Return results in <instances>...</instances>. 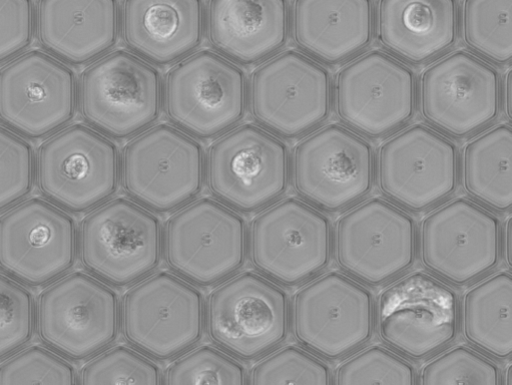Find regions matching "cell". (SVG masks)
Wrapping results in <instances>:
<instances>
[{
    "mask_svg": "<svg viewBox=\"0 0 512 385\" xmlns=\"http://www.w3.org/2000/svg\"><path fill=\"white\" fill-rule=\"evenodd\" d=\"M163 100L168 118L180 131L213 139L243 120L248 104L246 76L226 58L202 51L170 70Z\"/></svg>",
    "mask_w": 512,
    "mask_h": 385,
    "instance_id": "3957f363",
    "label": "cell"
},
{
    "mask_svg": "<svg viewBox=\"0 0 512 385\" xmlns=\"http://www.w3.org/2000/svg\"><path fill=\"white\" fill-rule=\"evenodd\" d=\"M37 326L43 342L59 355L72 360L90 358L118 338L119 296L93 275L69 274L40 295Z\"/></svg>",
    "mask_w": 512,
    "mask_h": 385,
    "instance_id": "30bf717a",
    "label": "cell"
},
{
    "mask_svg": "<svg viewBox=\"0 0 512 385\" xmlns=\"http://www.w3.org/2000/svg\"><path fill=\"white\" fill-rule=\"evenodd\" d=\"M374 10L370 0H297L292 13L295 43L322 62L339 63L371 43Z\"/></svg>",
    "mask_w": 512,
    "mask_h": 385,
    "instance_id": "4316f807",
    "label": "cell"
},
{
    "mask_svg": "<svg viewBox=\"0 0 512 385\" xmlns=\"http://www.w3.org/2000/svg\"><path fill=\"white\" fill-rule=\"evenodd\" d=\"M248 100L252 117L269 133L283 138L300 137L328 119L331 76L313 59L287 51L254 71Z\"/></svg>",
    "mask_w": 512,
    "mask_h": 385,
    "instance_id": "9a60e30c",
    "label": "cell"
},
{
    "mask_svg": "<svg viewBox=\"0 0 512 385\" xmlns=\"http://www.w3.org/2000/svg\"><path fill=\"white\" fill-rule=\"evenodd\" d=\"M291 323L287 292L255 272L224 281L209 296L208 333L227 354L252 360L285 342Z\"/></svg>",
    "mask_w": 512,
    "mask_h": 385,
    "instance_id": "7a4b0ae2",
    "label": "cell"
},
{
    "mask_svg": "<svg viewBox=\"0 0 512 385\" xmlns=\"http://www.w3.org/2000/svg\"><path fill=\"white\" fill-rule=\"evenodd\" d=\"M79 87L71 68L32 51L0 70V122L28 139H43L74 119Z\"/></svg>",
    "mask_w": 512,
    "mask_h": 385,
    "instance_id": "e0dca14e",
    "label": "cell"
},
{
    "mask_svg": "<svg viewBox=\"0 0 512 385\" xmlns=\"http://www.w3.org/2000/svg\"><path fill=\"white\" fill-rule=\"evenodd\" d=\"M332 252L339 268L354 280L372 286L388 283L415 263V221L388 201L370 199L336 221Z\"/></svg>",
    "mask_w": 512,
    "mask_h": 385,
    "instance_id": "4fadbf2b",
    "label": "cell"
},
{
    "mask_svg": "<svg viewBox=\"0 0 512 385\" xmlns=\"http://www.w3.org/2000/svg\"><path fill=\"white\" fill-rule=\"evenodd\" d=\"M163 385H248V380L244 366L234 357L203 345L174 360Z\"/></svg>",
    "mask_w": 512,
    "mask_h": 385,
    "instance_id": "4dcf8cb0",
    "label": "cell"
},
{
    "mask_svg": "<svg viewBox=\"0 0 512 385\" xmlns=\"http://www.w3.org/2000/svg\"><path fill=\"white\" fill-rule=\"evenodd\" d=\"M508 268H512V218L509 217L504 224L503 233H501V248Z\"/></svg>",
    "mask_w": 512,
    "mask_h": 385,
    "instance_id": "ab89813d",
    "label": "cell"
},
{
    "mask_svg": "<svg viewBox=\"0 0 512 385\" xmlns=\"http://www.w3.org/2000/svg\"><path fill=\"white\" fill-rule=\"evenodd\" d=\"M206 171L209 188L220 203L239 212H256L287 191L289 151L265 129L247 124L212 145Z\"/></svg>",
    "mask_w": 512,
    "mask_h": 385,
    "instance_id": "8fae6325",
    "label": "cell"
},
{
    "mask_svg": "<svg viewBox=\"0 0 512 385\" xmlns=\"http://www.w3.org/2000/svg\"><path fill=\"white\" fill-rule=\"evenodd\" d=\"M375 171L383 195L410 211H424L456 191L458 149L434 130L414 125L379 147Z\"/></svg>",
    "mask_w": 512,
    "mask_h": 385,
    "instance_id": "ffe728a7",
    "label": "cell"
},
{
    "mask_svg": "<svg viewBox=\"0 0 512 385\" xmlns=\"http://www.w3.org/2000/svg\"><path fill=\"white\" fill-rule=\"evenodd\" d=\"M501 385H512V365L509 364L504 371L503 380L501 379Z\"/></svg>",
    "mask_w": 512,
    "mask_h": 385,
    "instance_id": "b9f144b4",
    "label": "cell"
},
{
    "mask_svg": "<svg viewBox=\"0 0 512 385\" xmlns=\"http://www.w3.org/2000/svg\"><path fill=\"white\" fill-rule=\"evenodd\" d=\"M33 147L0 126V212L12 209L32 192L36 180Z\"/></svg>",
    "mask_w": 512,
    "mask_h": 385,
    "instance_id": "74e56055",
    "label": "cell"
},
{
    "mask_svg": "<svg viewBox=\"0 0 512 385\" xmlns=\"http://www.w3.org/2000/svg\"><path fill=\"white\" fill-rule=\"evenodd\" d=\"M375 28L377 40L386 50L421 64L455 45L458 4L455 0H380Z\"/></svg>",
    "mask_w": 512,
    "mask_h": 385,
    "instance_id": "484cf974",
    "label": "cell"
},
{
    "mask_svg": "<svg viewBox=\"0 0 512 385\" xmlns=\"http://www.w3.org/2000/svg\"><path fill=\"white\" fill-rule=\"evenodd\" d=\"M505 113L508 119H512V72L509 70L504 79Z\"/></svg>",
    "mask_w": 512,
    "mask_h": 385,
    "instance_id": "60d3db41",
    "label": "cell"
},
{
    "mask_svg": "<svg viewBox=\"0 0 512 385\" xmlns=\"http://www.w3.org/2000/svg\"><path fill=\"white\" fill-rule=\"evenodd\" d=\"M206 176L201 145L169 125H158L124 149L121 179L126 193L159 213L182 209L202 191Z\"/></svg>",
    "mask_w": 512,
    "mask_h": 385,
    "instance_id": "8992f818",
    "label": "cell"
},
{
    "mask_svg": "<svg viewBox=\"0 0 512 385\" xmlns=\"http://www.w3.org/2000/svg\"><path fill=\"white\" fill-rule=\"evenodd\" d=\"M374 313V297L369 289L332 271L313 279L294 295L293 334L315 355L337 359L369 342Z\"/></svg>",
    "mask_w": 512,
    "mask_h": 385,
    "instance_id": "5bb4252c",
    "label": "cell"
},
{
    "mask_svg": "<svg viewBox=\"0 0 512 385\" xmlns=\"http://www.w3.org/2000/svg\"><path fill=\"white\" fill-rule=\"evenodd\" d=\"M207 24L214 49L227 60L249 66L286 45L290 11L285 0H213Z\"/></svg>",
    "mask_w": 512,
    "mask_h": 385,
    "instance_id": "d4e9b609",
    "label": "cell"
},
{
    "mask_svg": "<svg viewBox=\"0 0 512 385\" xmlns=\"http://www.w3.org/2000/svg\"><path fill=\"white\" fill-rule=\"evenodd\" d=\"M163 86L159 72L136 55L117 51L82 75L79 104L85 121L114 139L139 136L159 118Z\"/></svg>",
    "mask_w": 512,
    "mask_h": 385,
    "instance_id": "9c48e42d",
    "label": "cell"
},
{
    "mask_svg": "<svg viewBox=\"0 0 512 385\" xmlns=\"http://www.w3.org/2000/svg\"><path fill=\"white\" fill-rule=\"evenodd\" d=\"M420 259L433 275L463 286L496 268L501 255V223L476 203L458 198L422 221Z\"/></svg>",
    "mask_w": 512,
    "mask_h": 385,
    "instance_id": "d6986e66",
    "label": "cell"
},
{
    "mask_svg": "<svg viewBox=\"0 0 512 385\" xmlns=\"http://www.w3.org/2000/svg\"><path fill=\"white\" fill-rule=\"evenodd\" d=\"M248 385H332V373L316 355L288 345L255 364Z\"/></svg>",
    "mask_w": 512,
    "mask_h": 385,
    "instance_id": "d6a6232c",
    "label": "cell"
},
{
    "mask_svg": "<svg viewBox=\"0 0 512 385\" xmlns=\"http://www.w3.org/2000/svg\"><path fill=\"white\" fill-rule=\"evenodd\" d=\"M374 171L371 145L336 124L303 139L293 153L296 192L309 204L330 212L363 199L371 191Z\"/></svg>",
    "mask_w": 512,
    "mask_h": 385,
    "instance_id": "ac0fdd59",
    "label": "cell"
},
{
    "mask_svg": "<svg viewBox=\"0 0 512 385\" xmlns=\"http://www.w3.org/2000/svg\"><path fill=\"white\" fill-rule=\"evenodd\" d=\"M79 250L86 269L114 286L138 283L159 266L163 253L160 220L125 198L109 201L82 222Z\"/></svg>",
    "mask_w": 512,
    "mask_h": 385,
    "instance_id": "52a82bcc",
    "label": "cell"
},
{
    "mask_svg": "<svg viewBox=\"0 0 512 385\" xmlns=\"http://www.w3.org/2000/svg\"><path fill=\"white\" fill-rule=\"evenodd\" d=\"M333 231L323 213L288 198L268 207L252 221L248 251L253 266L278 284L311 280L330 263Z\"/></svg>",
    "mask_w": 512,
    "mask_h": 385,
    "instance_id": "7c38bea8",
    "label": "cell"
},
{
    "mask_svg": "<svg viewBox=\"0 0 512 385\" xmlns=\"http://www.w3.org/2000/svg\"><path fill=\"white\" fill-rule=\"evenodd\" d=\"M78 227L71 215L49 201L21 202L0 217V268L19 283H54L74 267Z\"/></svg>",
    "mask_w": 512,
    "mask_h": 385,
    "instance_id": "2e32d148",
    "label": "cell"
},
{
    "mask_svg": "<svg viewBox=\"0 0 512 385\" xmlns=\"http://www.w3.org/2000/svg\"><path fill=\"white\" fill-rule=\"evenodd\" d=\"M374 326L382 342L401 355L411 359L429 357L458 335L459 296L428 273H410L379 294Z\"/></svg>",
    "mask_w": 512,
    "mask_h": 385,
    "instance_id": "277c9868",
    "label": "cell"
},
{
    "mask_svg": "<svg viewBox=\"0 0 512 385\" xmlns=\"http://www.w3.org/2000/svg\"><path fill=\"white\" fill-rule=\"evenodd\" d=\"M0 385H79L75 367L52 350L35 345L0 364Z\"/></svg>",
    "mask_w": 512,
    "mask_h": 385,
    "instance_id": "8d00e7d4",
    "label": "cell"
},
{
    "mask_svg": "<svg viewBox=\"0 0 512 385\" xmlns=\"http://www.w3.org/2000/svg\"><path fill=\"white\" fill-rule=\"evenodd\" d=\"M35 26L30 0H0V65L19 58L31 46Z\"/></svg>",
    "mask_w": 512,
    "mask_h": 385,
    "instance_id": "f35d334b",
    "label": "cell"
},
{
    "mask_svg": "<svg viewBox=\"0 0 512 385\" xmlns=\"http://www.w3.org/2000/svg\"><path fill=\"white\" fill-rule=\"evenodd\" d=\"M43 48L62 63L86 65L117 44L121 17L115 0H44L36 12Z\"/></svg>",
    "mask_w": 512,
    "mask_h": 385,
    "instance_id": "603a6c76",
    "label": "cell"
},
{
    "mask_svg": "<svg viewBox=\"0 0 512 385\" xmlns=\"http://www.w3.org/2000/svg\"><path fill=\"white\" fill-rule=\"evenodd\" d=\"M465 192L484 206L506 212L512 208V128L502 124L477 136L462 155Z\"/></svg>",
    "mask_w": 512,
    "mask_h": 385,
    "instance_id": "f1b7e54d",
    "label": "cell"
},
{
    "mask_svg": "<svg viewBox=\"0 0 512 385\" xmlns=\"http://www.w3.org/2000/svg\"><path fill=\"white\" fill-rule=\"evenodd\" d=\"M37 308L33 294L0 273V359L19 352L33 338Z\"/></svg>",
    "mask_w": 512,
    "mask_h": 385,
    "instance_id": "d590c367",
    "label": "cell"
},
{
    "mask_svg": "<svg viewBox=\"0 0 512 385\" xmlns=\"http://www.w3.org/2000/svg\"><path fill=\"white\" fill-rule=\"evenodd\" d=\"M121 326L141 353L167 360L186 353L203 337L206 307L202 293L179 276L160 272L124 296Z\"/></svg>",
    "mask_w": 512,
    "mask_h": 385,
    "instance_id": "5b68a950",
    "label": "cell"
},
{
    "mask_svg": "<svg viewBox=\"0 0 512 385\" xmlns=\"http://www.w3.org/2000/svg\"><path fill=\"white\" fill-rule=\"evenodd\" d=\"M36 178L42 194L64 211L95 210L118 190L119 150L110 139L90 127H67L41 146Z\"/></svg>",
    "mask_w": 512,
    "mask_h": 385,
    "instance_id": "6da1fadb",
    "label": "cell"
},
{
    "mask_svg": "<svg viewBox=\"0 0 512 385\" xmlns=\"http://www.w3.org/2000/svg\"><path fill=\"white\" fill-rule=\"evenodd\" d=\"M419 385H501L498 365L465 345L430 359L421 369Z\"/></svg>",
    "mask_w": 512,
    "mask_h": 385,
    "instance_id": "e575fe53",
    "label": "cell"
},
{
    "mask_svg": "<svg viewBox=\"0 0 512 385\" xmlns=\"http://www.w3.org/2000/svg\"><path fill=\"white\" fill-rule=\"evenodd\" d=\"M124 42L148 64L185 60L202 43L205 10L199 0H127L121 12Z\"/></svg>",
    "mask_w": 512,
    "mask_h": 385,
    "instance_id": "cb8c5ba5",
    "label": "cell"
},
{
    "mask_svg": "<svg viewBox=\"0 0 512 385\" xmlns=\"http://www.w3.org/2000/svg\"><path fill=\"white\" fill-rule=\"evenodd\" d=\"M332 385H417L416 371L401 355L372 345L344 360Z\"/></svg>",
    "mask_w": 512,
    "mask_h": 385,
    "instance_id": "1f68e13d",
    "label": "cell"
},
{
    "mask_svg": "<svg viewBox=\"0 0 512 385\" xmlns=\"http://www.w3.org/2000/svg\"><path fill=\"white\" fill-rule=\"evenodd\" d=\"M465 44L499 65L512 59V0H466L462 9Z\"/></svg>",
    "mask_w": 512,
    "mask_h": 385,
    "instance_id": "f546056e",
    "label": "cell"
},
{
    "mask_svg": "<svg viewBox=\"0 0 512 385\" xmlns=\"http://www.w3.org/2000/svg\"><path fill=\"white\" fill-rule=\"evenodd\" d=\"M466 341L496 359L512 353V275L500 271L470 287L460 304Z\"/></svg>",
    "mask_w": 512,
    "mask_h": 385,
    "instance_id": "83f0119b",
    "label": "cell"
},
{
    "mask_svg": "<svg viewBox=\"0 0 512 385\" xmlns=\"http://www.w3.org/2000/svg\"><path fill=\"white\" fill-rule=\"evenodd\" d=\"M163 252L170 268L191 284L212 286L224 282L245 264L246 222L218 201H195L166 223Z\"/></svg>",
    "mask_w": 512,
    "mask_h": 385,
    "instance_id": "ba28073f",
    "label": "cell"
},
{
    "mask_svg": "<svg viewBox=\"0 0 512 385\" xmlns=\"http://www.w3.org/2000/svg\"><path fill=\"white\" fill-rule=\"evenodd\" d=\"M333 90L338 118L370 138L396 131L415 112L413 71L380 51H371L345 65L336 75Z\"/></svg>",
    "mask_w": 512,
    "mask_h": 385,
    "instance_id": "44dd1931",
    "label": "cell"
},
{
    "mask_svg": "<svg viewBox=\"0 0 512 385\" xmlns=\"http://www.w3.org/2000/svg\"><path fill=\"white\" fill-rule=\"evenodd\" d=\"M79 385H163L160 367L133 348L118 345L91 359Z\"/></svg>",
    "mask_w": 512,
    "mask_h": 385,
    "instance_id": "836d02e7",
    "label": "cell"
},
{
    "mask_svg": "<svg viewBox=\"0 0 512 385\" xmlns=\"http://www.w3.org/2000/svg\"><path fill=\"white\" fill-rule=\"evenodd\" d=\"M497 70L465 51L430 65L420 79L423 118L445 134L464 138L492 123L500 111Z\"/></svg>",
    "mask_w": 512,
    "mask_h": 385,
    "instance_id": "7402d4cb",
    "label": "cell"
}]
</instances>
